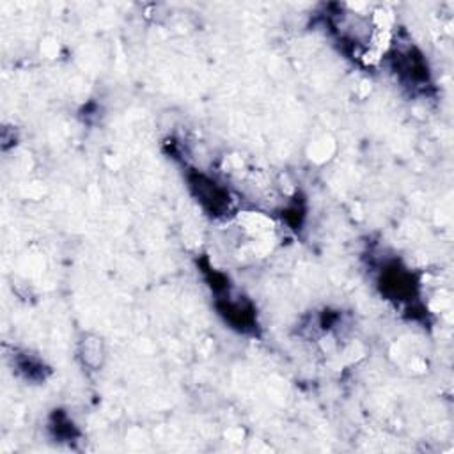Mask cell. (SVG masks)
I'll list each match as a JSON object with an SVG mask.
<instances>
[{"mask_svg": "<svg viewBox=\"0 0 454 454\" xmlns=\"http://www.w3.org/2000/svg\"><path fill=\"white\" fill-rule=\"evenodd\" d=\"M192 195L197 204L211 216H223L231 209V195L229 190L216 183L204 172L192 170L186 176Z\"/></svg>", "mask_w": 454, "mask_h": 454, "instance_id": "1", "label": "cell"}, {"mask_svg": "<svg viewBox=\"0 0 454 454\" xmlns=\"http://www.w3.org/2000/svg\"><path fill=\"white\" fill-rule=\"evenodd\" d=\"M380 289L388 300L395 301H410L419 291V282L408 268L399 264H388L380 273Z\"/></svg>", "mask_w": 454, "mask_h": 454, "instance_id": "2", "label": "cell"}, {"mask_svg": "<svg viewBox=\"0 0 454 454\" xmlns=\"http://www.w3.org/2000/svg\"><path fill=\"white\" fill-rule=\"evenodd\" d=\"M216 298H218V301H216L218 314L223 317V321L231 328H234L241 333H252L257 328L255 309L248 300L232 298L229 294V291L223 294H218Z\"/></svg>", "mask_w": 454, "mask_h": 454, "instance_id": "3", "label": "cell"}, {"mask_svg": "<svg viewBox=\"0 0 454 454\" xmlns=\"http://www.w3.org/2000/svg\"><path fill=\"white\" fill-rule=\"evenodd\" d=\"M392 57L394 71L404 83L420 87L427 82V64L415 48L395 50Z\"/></svg>", "mask_w": 454, "mask_h": 454, "instance_id": "4", "label": "cell"}, {"mask_svg": "<svg viewBox=\"0 0 454 454\" xmlns=\"http://www.w3.org/2000/svg\"><path fill=\"white\" fill-rule=\"evenodd\" d=\"M78 358L89 371H99L106 358L103 339L96 333H85L78 344Z\"/></svg>", "mask_w": 454, "mask_h": 454, "instance_id": "5", "label": "cell"}]
</instances>
